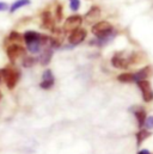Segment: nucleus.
<instances>
[{
	"mask_svg": "<svg viewBox=\"0 0 153 154\" xmlns=\"http://www.w3.org/2000/svg\"><path fill=\"white\" fill-rule=\"evenodd\" d=\"M0 75H2L5 82H6V86L12 90L16 87L19 78H20V73L17 68H2L0 69Z\"/></svg>",
	"mask_w": 153,
	"mask_h": 154,
	"instance_id": "obj_1",
	"label": "nucleus"
},
{
	"mask_svg": "<svg viewBox=\"0 0 153 154\" xmlns=\"http://www.w3.org/2000/svg\"><path fill=\"white\" fill-rule=\"evenodd\" d=\"M113 32V25L107 20H101L92 26V34L98 38H107Z\"/></svg>",
	"mask_w": 153,
	"mask_h": 154,
	"instance_id": "obj_2",
	"label": "nucleus"
},
{
	"mask_svg": "<svg viewBox=\"0 0 153 154\" xmlns=\"http://www.w3.org/2000/svg\"><path fill=\"white\" fill-rule=\"evenodd\" d=\"M81 23H83V17L79 14H73L66 19L64 24V30L65 32H72L81 25Z\"/></svg>",
	"mask_w": 153,
	"mask_h": 154,
	"instance_id": "obj_3",
	"label": "nucleus"
},
{
	"mask_svg": "<svg viewBox=\"0 0 153 154\" xmlns=\"http://www.w3.org/2000/svg\"><path fill=\"white\" fill-rule=\"evenodd\" d=\"M136 84H138V86H139V88H140V91H141V93H142V99H144V102H146V103L152 102L153 90H152L151 84H150V81L142 80V81H139V82H136Z\"/></svg>",
	"mask_w": 153,
	"mask_h": 154,
	"instance_id": "obj_4",
	"label": "nucleus"
},
{
	"mask_svg": "<svg viewBox=\"0 0 153 154\" xmlns=\"http://www.w3.org/2000/svg\"><path fill=\"white\" fill-rule=\"evenodd\" d=\"M6 54H7L8 59H10L12 62H14L18 57L25 55V49H24L23 47L18 45V44H11V45L7 47V49H6Z\"/></svg>",
	"mask_w": 153,
	"mask_h": 154,
	"instance_id": "obj_5",
	"label": "nucleus"
},
{
	"mask_svg": "<svg viewBox=\"0 0 153 154\" xmlns=\"http://www.w3.org/2000/svg\"><path fill=\"white\" fill-rule=\"evenodd\" d=\"M86 36H87V31L83 28H78L74 31L71 32V35L68 36V41L72 44H79L86 38Z\"/></svg>",
	"mask_w": 153,
	"mask_h": 154,
	"instance_id": "obj_6",
	"label": "nucleus"
},
{
	"mask_svg": "<svg viewBox=\"0 0 153 154\" xmlns=\"http://www.w3.org/2000/svg\"><path fill=\"white\" fill-rule=\"evenodd\" d=\"M54 86V75L50 69H45L42 74V81L39 84V87L43 90H49Z\"/></svg>",
	"mask_w": 153,
	"mask_h": 154,
	"instance_id": "obj_7",
	"label": "nucleus"
},
{
	"mask_svg": "<svg viewBox=\"0 0 153 154\" xmlns=\"http://www.w3.org/2000/svg\"><path fill=\"white\" fill-rule=\"evenodd\" d=\"M111 63L115 68H120V69H126L129 67L130 65V61L129 59H126L123 57L121 54H115L111 59Z\"/></svg>",
	"mask_w": 153,
	"mask_h": 154,
	"instance_id": "obj_8",
	"label": "nucleus"
},
{
	"mask_svg": "<svg viewBox=\"0 0 153 154\" xmlns=\"http://www.w3.org/2000/svg\"><path fill=\"white\" fill-rule=\"evenodd\" d=\"M41 26L50 30L52 32L55 30V23H54V19L52 17V13L49 11H44L42 13V25Z\"/></svg>",
	"mask_w": 153,
	"mask_h": 154,
	"instance_id": "obj_9",
	"label": "nucleus"
},
{
	"mask_svg": "<svg viewBox=\"0 0 153 154\" xmlns=\"http://www.w3.org/2000/svg\"><path fill=\"white\" fill-rule=\"evenodd\" d=\"M133 74H134V81L139 82V81L146 80L148 77H151L153 74V68L151 66H146V67L141 68L140 71H138L136 73H133Z\"/></svg>",
	"mask_w": 153,
	"mask_h": 154,
	"instance_id": "obj_10",
	"label": "nucleus"
},
{
	"mask_svg": "<svg viewBox=\"0 0 153 154\" xmlns=\"http://www.w3.org/2000/svg\"><path fill=\"white\" fill-rule=\"evenodd\" d=\"M134 116L136 118V122H138V125L139 128H142L144 124H145V121L147 118V114H146V110L144 108H138L135 111H134Z\"/></svg>",
	"mask_w": 153,
	"mask_h": 154,
	"instance_id": "obj_11",
	"label": "nucleus"
},
{
	"mask_svg": "<svg viewBox=\"0 0 153 154\" xmlns=\"http://www.w3.org/2000/svg\"><path fill=\"white\" fill-rule=\"evenodd\" d=\"M52 56H53V49L52 48H43V51L39 56V63L43 65V66L49 65V62L52 60Z\"/></svg>",
	"mask_w": 153,
	"mask_h": 154,
	"instance_id": "obj_12",
	"label": "nucleus"
},
{
	"mask_svg": "<svg viewBox=\"0 0 153 154\" xmlns=\"http://www.w3.org/2000/svg\"><path fill=\"white\" fill-rule=\"evenodd\" d=\"M99 16H101V8L97 7V6H92V7L89 10V12L86 13L85 19H86L87 22H93V20H97V19L99 18Z\"/></svg>",
	"mask_w": 153,
	"mask_h": 154,
	"instance_id": "obj_13",
	"label": "nucleus"
},
{
	"mask_svg": "<svg viewBox=\"0 0 153 154\" xmlns=\"http://www.w3.org/2000/svg\"><path fill=\"white\" fill-rule=\"evenodd\" d=\"M25 44H30V43H34V42H37L41 38V34H38L36 31H27L23 36Z\"/></svg>",
	"mask_w": 153,
	"mask_h": 154,
	"instance_id": "obj_14",
	"label": "nucleus"
},
{
	"mask_svg": "<svg viewBox=\"0 0 153 154\" xmlns=\"http://www.w3.org/2000/svg\"><path fill=\"white\" fill-rule=\"evenodd\" d=\"M152 135V133H150L147 129H141L136 133V145L140 146L147 137H150Z\"/></svg>",
	"mask_w": 153,
	"mask_h": 154,
	"instance_id": "obj_15",
	"label": "nucleus"
},
{
	"mask_svg": "<svg viewBox=\"0 0 153 154\" xmlns=\"http://www.w3.org/2000/svg\"><path fill=\"white\" fill-rule=\"evenodd\" d=\"M29 4H30V0H17V1H14V2L10 6V12L13 13V12H16L18 8H20V7H23V6H27V5H29Z\"/></svg>",
	"mask_w": 153,
	"mask_h": 154,
	"instance_id": "obj_16",
	"label": "nucleus"
},
{
	"mask_svg": "<svg viewBox=\"0 0 153 154\" xmlns=\"http://www.w3.org/2000/svg\"><path fill=\"white\" fill-rule=\"evenodd\" d=\"M117 80L121 82H133L134 81V74L133 73H122L117 77Z\"/></svg>",
	"mask_w": 153,
	"mask_h": 154,
	"instance_id": "obj_17",
	"label": "nucleus"
},
{
	"mask_svg": "<svg viewBox=\"0 0 153 154\" xmlns=\"http://www.w3.org/2000/svg\"><path fill=\"white\" fill-rule=\"evenodd\" d=\"M35 62H36V59L27 56V57H24V60H23V66H24V67H27V68H29V67L34 66V63H35Z\"/></svg>",
	"mask_w": 153,
	"mask_h": 154,
	"instance_id": "obj_18",
	"label": "nucleus"
},
{
	"mask_svg": "<svg viewBox=\"0 0 153 154\" xmlns=\"http://www.w3.org/2000/svg\"><path fill=\"white\" fill-rule=\"evenodd\" d=\"M70 7L73 12H76L80 7V0H70Z\"/></svg>",
	"mask_w": 153,
	"mask_h": 154,
	"instance_id": "obj_19",
	"label": "nucleus"
},
{
	"mask_svg": "<svg viewBox=\"0 0 153 154\" xmlns=\"http://www.w3.org/2000/svg\"><path fill=\"white\" fill-rule=\"evenodd\" d=\"M23 38V36L18 32V31H12L11 34H10V36H8V39L10 41H22Z\"/></svg>",
	"mask_w": 153,
	"mask_h": 154,
	"instance_id": "obj_20",
	"label": "nucleus"
},
{
	"mask_svg": "<svg viewBox=\"0 0 153 154\" xmlns=\"http://www.w3.org/2000/svg\"><path fill=\"white\" fill-rule=\"evenodd\" d=\"M145 127H146V129L148 130V129H153V116H148L147 118H146V121H145V124H144Z\"/></svg>",
	"mask_w": 153,
	"mask_h": 154,
	"instance_id": "obj_21",
	"label": "nucleus"
},
{
	"mask_svg": "<svg viewBox=\"0 0 153 154\" xmlns=\"http://www.w3.org/2000/svg\"><path fill=\"white\" fill-rule=\"evenodd\" d=\"M56 19L59 22L62 19V6L61 5H58L56 6Z\"/></svg>",
	"mask_w": 153,
	"mask_h": 154,
	"instance_id": "obj_22",
	"label": "nucleus"
},
{
	"mask_svg": "<svg viewBox=\"0 0 153 154\" xmlns=\"http://www.w3.org/2000/svg\"><path fill=\"white\" fill-rule=\"evenodd\" d=\"M7 4L6 2H2V1H0V11H5V10H7Z\"/></svg>",
	"mask_w": 153,
	"mask_h": 154,
	"instance_id": "obj_23",
	"label": "nucleus"
},
{
	"mask_svg": "<svg viewBox=\"0 0 153 154\" xmlns=\"http://www.w3.org/2000/svg\"><path fill=\"white\" fill-rule=\"evenodd\" d=\"M138 154H152V153H151L148 149H141Z\"/></svg>",
	"mask_w": 153,
	"mask_h": 154,
	"instance_id": "obj_24",
	"label": "nucleus"
},
{
	"mask_svg": "<svg viewBox=\"0 0 153 154\" xmlns=\"http://www.w3.org/2000/svg\"><path fill=\"white\" fill-rule=\"evenodd\" d=\"M1 98H2V93L0 92V100H1Z\"/></svg>",
	"mask_w": 153,
	"mask_h": 154,
	"instance_id": "obj_25",
	"label": "nucleus"
}]
</instances>
